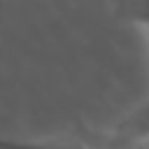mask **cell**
<instances>
[{
    "mask_svg": "<svg viewBox=\"0 0 149 149\" xmlns=\"http://www.w3.org/2000/svg\"><path fill=\"white\" fill-rule=\"evenodd\" d=\"M112 2L114 12L121 19L149 26V0H112Z\"/></svg>",
    "mask_w": 149,
    "mask_h": 149,
    "instance_id": "obj_2",
    "label": "cell"
},
{
    "mask_svg": "<svg viewBox=\"0 0 149 149\" xmlns=\"http://www.w3.org/2000/svg\"><path fill=\"white\" fill-rule=\"evenodd\" d=\"M0 149H88L79 140L51 137V140H21V137H5L0 135Z\"/></svg>",
    "mask_w": 149,
    "mask_h": 149,
    "instance_id": "obj_1",
    "label": "cell"
}]
</instances>
